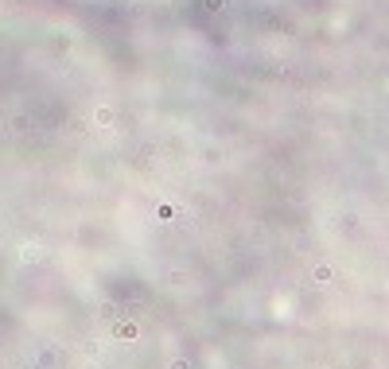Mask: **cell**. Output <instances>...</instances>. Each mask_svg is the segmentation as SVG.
<instances>
[{
	"label": "cell",
	"mask_w": 389,
	"mask_h": 369,
	"mask_svg": "<svg viewBox=\"0 0 389 369\" xmlns=\"http://www.w3.org/2000/svg\"><path fill=\"white\" fill-rule=\"evenodd\" d=\"M331 280H335V268H331V265H315L312 268V284H315V288H327Z\"/></svg>",
	"instance_id": "obj_1"
},
{
	"label": "cell",
	"mask_w": 389,
	"mask_h": 369,
	"mask_svg": "<svg viewBox=\"0 0 389 369\" xmlns=\"http://www.w3.org/2000/svg\"><path fill=\"white\" fill-rule=\"evenodd\" d=\"M117 338H125V342H136V338H140V326H136L133 319H121V323H117Z\"/></svg>",
	"instance_id": "obj_2"
},
{
	"label": "cell",
	"mask_w": 389,
	"mask_h": 369,
	"mask_svg": "<svg viewBox=\"0 0 389 369\" xmlns=\"http://www.w3.org/2000/svg\"><path fill=\"white\" fill-rule=\"evenodd\" d=\"M20 261H24V265H39V261H43V249H39V245H24V249H20Z\"/></svg>",
	"instance_id": "obj_3"
},
{
	"label": "cell",
	"mask_w": 389,
	"mask_h": 369,
	"mask_svg": "<svg viewBox=\"0 0 389 369\" xmlns=\"http://www.w3.org/2000/svg\"><path fill=\"white\" fill-rule=\"evenodd\" d=\"M167 369H191V361H187V357H175V361H171Z\"/></svg>",
	"instance_id": "obj_4"
}]
</instances>
